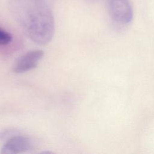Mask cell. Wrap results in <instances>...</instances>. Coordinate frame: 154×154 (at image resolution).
Masks as SVG:
<instances>
[{
  "label": "cell",
  "instance_id": "obj_3",
  "mask_svg": "<svg viewBox=\"0 0 154 154\" xmlns=\"http://www.w3.org/2000/svg\"><path fill=\"white\" fill-rule=\"evenodd\" d=\"M34 148L33 141L25 135L16 134L3 143L0 153L2 154H19L31 151Z\"/></svg>",
  "mask_w": 154,
  "mask_h": 154
},
{
  "label": "cell",
  "instance_id": "obj_2",
  "mask_svg": "<svg viewBox=\"0 0 154 154\" xmlns=\"http://www.w3.org/2000/svg\"><path fill=\"white\" fill-rule=\"evenodd\" d=\"M108 12L111 18L121 24H128L133 18V8L130 0H107Z\"/></svg>",
  "mask_w": 154,
  "mask_h": 154
},
{
  "label": "cell",
  "instance_id": "obj_6",
  "mask_svg": "<svg viewBox=\"0 0 154 154\" xmlns=\"http://www.w3.org/2000/svg\"><path fill=\"white\" fill-rule=\"evenodd\" d=\"M12 40V36L8 32L0 28V46L7 45Z\"/></svg>",
  "mask_w": 154,
  "mask_h": 154
},
{
  "label": "cell",
  "instance_id": "obj_1",
  "mask_svg": "<svg viewBox=\"0 0 154 154\" xmlns=\"http://www.w3.org/2000/svg\"><path fill=\"white\" fill-rule=\"evenodd\" d=\"M10 11L28 37L45 45L52 40L54 18L46 0H8Z\"/></svg>",
  "mask_w": 154,
  "mask_h": 154
},
{
  "label": "cell",
  "instance_id": "obj_5",
  "mask_svg": "<svg viewBox=\"0 0 154 154\" xmlns=\"http://www.w3.org/2000/svg\"><path fill=\"white\" fill-rule=\"evenodd\" d=\"M20 134L19 131L14 129H6L0 132V143H4L13 136Z\"/></svg>",
  "mask_w": 154,
  "mask_h": 154
},
{
  "label": "cell",
  "instance_id": "obj_4",
  "mask_svg": "<svg viewBox=\"0 0 154 154\" xmlns=\"http://www.w3.org/2000/svg\"><path fill=\"white\" fill-rule=\"evenodd\" d=\"M44 55L42 50H32L20 56L14 63L13 71L15 73H23L35 68Z\"/></svg>",
  "mask_w": 154,
  "mask_h": 154
}]
</instances>
